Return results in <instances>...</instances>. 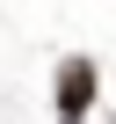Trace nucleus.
<instances>
[{
    "label": "nucleus",
    "instance_id": "f257e3e1",
    "mask_svg": "<svg viewBox=\"0 0 116 124\" xmlns=\"http://www.w3.org/2000/svg\"><path fill=\"white\" fill-rule=\"evenodd\" d=\"M94 109V58H65L58 66V117H87Z\"/></svg>",
    "mask_w": 116,
    "mask_h": 124
},
{
    "label": "nucleus",
    "instance_id": "f03ea898",
    "mask_svg": "<svg viewBox=\"0 0 116 124\" xmlns=\"http://www.w3.org/2000/svg\"><path fill=\"white\" fill-rule=\"evenodd\" d=\"M65 124H80V117H65Z\"/></svg>",
    "mask_w": 116,
    "mask_h": 124
}]
</instances>
